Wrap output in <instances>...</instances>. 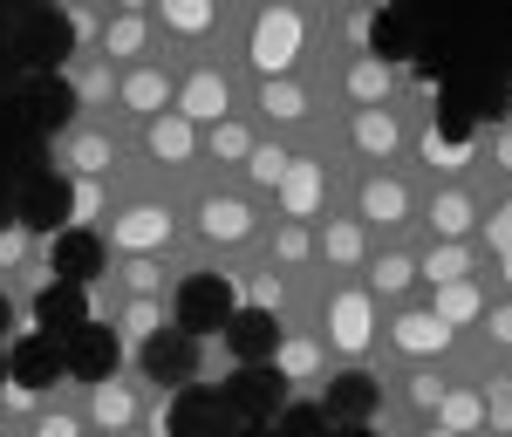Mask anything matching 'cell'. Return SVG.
Returning a JSON list of instances; mask_svg holds the SVG:
<instances>
[{
	"label": "cell",
	"instance_id": "cell-16",
	"mask_svg": "<svg viewBox=\"0 0 512 437\" xmlns=\"http://www.w3.org/2000/svg\"><path fill=\"white\" fill-rule=\"evenodd\" d=\"M274 437H328V410H315V403H294V410L280 417Z\"/></svg>",
	"mask_w": 512,
	"mask_h": 437
},
{
	"label": "cell",
	"instance_id": "cell-1",
	"mask_svg": "<svg viewBox=\"0 0 512 437\" xmlns=\"http://www.w3.org/2000/svg\"><path fill=\"white\" fill-rule=\"evenodd\" d=\"M233 321V280L226 274H192L178 287V328L185 335H212V328H226Z\"/></svg>",
	"mask_w": 512,
	"mask_h": 437
},
{
	"label": "cell",
	"instance_id": "cell-21",
	"mask_svg": "<svg viewBox=\"0 0 512 437\" xmlns=\"http://www.w3.org/2000/svg\"><path fill=\"white\" fill-rule=\"evenodd\" d=\"M369 212H376V219H396V212H403V192H396V185H369Z\"/></svg>",
	"mask_w": 512,
	"mask_h": 437
},
{
	"label": "cell",
	"instance_id": "cell-18",
	"mask_svg": "<svg viewBox=\"0 0 512 437\" xmlns=\"http://www.w3.org/2000/svg\"><path fill=\"white\" fill-rule=\"evenodd\" d=\"M205 226H212V233H226V239H239V233H246V212H239V205H212V212H205Z\"/></svg>",
	"mask_w": 512,
	"mask_h": 437
},
{
	"label": "cell",
	"instance_id": "cell-4",
	"mask_svg": "<svg viewBox=\"0 0 512 437\" xmlns=\"http://www.w3.org/2000/svg\"><path fill=\"white\" fill-rule=\"evenodd\" d=\"M69 212H76V185H69L62 171H28V185H21V226L55 233Z\"/></svg>",
	"mask_w": 512,
	"mask_h": 437
},
{
	"label": "cell",
	"instance_id": "cell-5",
	"mask_svg": "<svg viewBox=\"0 0 512 437\" xmlns=\"http://www.w3.org/2000/svg\"><path fill=\"white\" fill-rule=\"evenodd\" d=\"M226 424H233V417H226V397H219V390H198V383H185V390L171 397V417H164L171 437H233Z\"/></svg>",
	"mask_w": 512,
	"mask_h": 437
},
{
	"label": "cell",
	"instance_id": "cell-27",
	"mask_svg": "<svg viewBox=\"0 0 512 437\" xmlns=\"http://www.w3.org/2000/svg\"><path fill=\"white\" fill-rule=\"evenodd\" d=\"M0 376H7V362H0Z\"/></svg>",
	"mask_w": 512,
	"mask_h": 437
},
{
	"label": "cell",
	"instance_id": "cell-7",
	"mask_svg": "<svg viewBox=\"0 0 512 437\" xmlns=\"http://www.w3.org/2000/svg\"><path fill=\"white\" fill-rule=\"evenodd\" d=\"M226 342H233L239 362H274L280 349V321L267 315V308H233V321H226Z\"/></svg>",
	"mask_w": 512,
	"mask_h": 437
},
{
	"label": "cell",
	"instance_id": "cell-17",
	"mask_svg": "<svg viewBox=\"0 0 512 437\" xmlns=\"http://www.w3.org/2000/svg\"><path fill=\"white\" fill-rule=\"evenodd\" d=\"M369 41H376V55H410V21H403V14H383V21L369 28Z\"/></svg>",
	"mask_w": 512,
	"mask_h": 437
},
{
	"label": "cell",
	"instance_id": "cell-20",
	"mask_svg": "<svg viewBox=\"0 0 512 437\" xmlns=\"http://www.w3.org/2000/svg\"><path fill=\"white\" fill-rule=\"evenodd\" d=\"M212 103H226V89H219L212 76H198L192 82V117H212Z\"/></svg>",
	"mask_w": 512,
	"mask_h": 437
},
{
	"label": "cell",
	"instance_id": "cell-13",
	"mask_svg": "<svg viewBox=\"0 0 512 437\" xmlns=\"http://www.w3.org/2000/svg\"><path fill=\"white\" fill-rule=\"evenodd\" d=\"M96 267H103V246H96L89 233H62V239H55V274H62V280H76V287H82Z\"/></svg>",
	"mask_w": 512,
	"mask_h": 437
},
{
	"label": "cell",
	"instance_id": "cell-25",
	"mask_svg": "<svg viewBox=\"0 0 512 437\" xmlns=\"http://www.w3.org/2000/svg\"><path fill=\"white\" fill-rule=\"evenodd\" d=\"M233 437H274V431H267V424H239Z\"/></svg>",
	"mask_w": 512,
	"mask_h": 437
},
{
	"label": "cell",
	"instance_id": "cell-24",
	"mask_svg": "<svg viewBox=\"0 0 512 437\" xmlns=\"http://www.w3.org/2000/svg\"><path fill=\"white\" fill-rule=\"evenodd\" d=\"M328 437H376L369 424H342V431H328Z\"/></svg>",
	"mask_w": 512,
	"mask_h": 437
},
{
	"label": "cell",
	"instance_id": "cell-15",
	"mask_svg": "<svg viewBox=\"0 0 512 437\" xmlns=\"http://www.w3.org/2000/svg\"><path fill=\"white\" fill-rule=\"evenodd\" d=\"M335 342H342V349H362V342H369V308H362V301H342V308H335Z\"/></svg>",
	"mask_w": 512,
	"mask_h": 437
},
{
	"label": "cell",
	"instance_id": "cell-6",
	"mask_svg": "<svg viewBox=\"0 0 512 437\" xmlns=\"http://www.w3.org/2000/svg\"><path fill=\"white\" fill-rule=\"evenodd\" d=\"M62 369H69V362H62V342H55V335H21L14 356H7V376H14L21 390H48Z\"/></svg>",
	"mask_w": 512,
	"mask_h": 437
},
{
	"label": "cell",
	"instance_id": "cell-11",
	"mask_svg": "<svg viewBox=\"0 0 512 437\" xmlns=\"http://www.w3.org/2000/svg\"><path fill=\"white\" fill-rule=\"evenodd\" d=\"M144 369L158 376V383H185L198 369V342L185 335V328H171V335H151L144 342Z\"/></svg>",
	"mask_w": 512,
	"mask_h": 437
},
{
	"label": "cell",
	"instance_id": "cell-8",
	"mask_svg": "<svg viewBox=\"0 0 512 437\" xmlns=\"http://www.w3.org/2000/svg\"><path fill=\"white\" fill-rule=\"evenodd\" d=\"M35 321H41V335H76V328H89V294L76 280H55V287H41Z\"/></svg>",
	"mask_w": 512,
	"mask_h": 437
},
{
	"label": "cell",
	"instance_id": "cell-12",
	"mask_svg": "<svg viewBox=\"0 0 512 437\" xmlns=\"http://www.w3.org/2000/svg\"><path fill=\"white\" fill-rule=\"evenodd\" d=\"M294 48H301V21H294V14H267V21L253 28V62H260L267 76L294 62Z\"/></svg>",
	"mask_w": 512,
	"mask_h": 437
},
{
	"label": "cell",
	"instance_id": "cell-23",
	"mask_svg": "<svg viewBox=\"0 0 512 437\" xmlns=\"http://www.w3.org/2000/svg\"><path fill=\"white\" fill-rule=\"evenodd\" d=\"M151 144H158V151H185V130H178V123H158Z\"/></svg>",
	"mask_w": 512,
	"mask_h": 437
},
{
	"label": "cell",
	"instance_id": "cell-19",
	"mask_svg": "<svg viewBox=\"0 0 512 437\" xmlns=\"http://www.w3.org/2000/svg\"><path fill=\"white\" fill-rule=\"evenodd\" d=\"M403 342H410V349H437V342H444V328H437V321H403Z\"/></svg>",
	"mask_w": 512,
	"mask_h": 437
},
{
	"label": "cell",
	"instance_id": "cell-3",
	"mask_svg": "<svg viewBox=\"0 0 512 437\" xmlns=\"http://www.w3.org/2000/svg\"><path fill=\"white\" fill-rule=\"evenodd\" d=\"M69 48H76L69 14H55V7L28 14V28H21V55H28V69H35V76H55V69L69 62Z\"/></svg>",
	"mask_w": 512,
	"mask_h": 437
},
{
	"label": "cell",
	"instance_id": "cell-2",
	"mask_svg": "<svg viewBox=\"0 0 512 437\" xmlns=\"http://www.w3.org/2000/svg\"><path fill=\"white\" fill-rule=\"evenodd\" d=\"M280 397H287V383H280L274 362H246L233 383H226V417H239V424H267L280 410Z\"/></svg>",
	"mask_w": 512,
	"mask_h": 437
},
{
	"label": "cell",
	"instance_id": "cell-14",
	"mask_svg": "<svg viewBox=\"0 0 512 437\" xmlns=\"http://www.w3.org/2000/svg\"><path fill=\"white\" fill-rule=\"evenodd\" d=\"M369 410H376V383H369V376H335V390H328V417L362 424Z\"/></svg>",
	"mask_w": 512,
	"mask_h": 437
},
{
	"label": "cell",
	"instance_id": "cell-10",
	"mask_svg": "<svg viewBox=\"0 0 512 437\" xmlns=\"http://www.w3.org/2000/svg\"><path fill=\"white\" fill-rule=\"evenodd\" d=\"M62 362H69L76 376H89V383H103V376L117 369V335L89 321V328H76V335H69V349H62Z\"/></svg>",
	"mask_w": 512,
	"mask_h": 437
},
{
	"label": "cell",
	"instance_id": "cell-9",
	"mask_svg": "<svg viewBox=\"0 0 512 437\" xmlns=\"http://www.w3.org/2000/svg\"><path fill=\"white\" fill-rule=\"evenodd\" d=\"M28 123L35 130H62V123H76V82H62V76H35L28 82Z\"/></svg>",
	"mask_w": 512,
	"mask_h": 437
},
{
	"label": "cell",
	"instance_id": "cell-26",
	"mask_svg": "<svg viewBox=\"0 0 512 437\" xmlns=\"http://www.w3.org/2000/svg\"><path fill=\"white\" fill-rule=\"evenodd\" d=\"M0 328H7V301H0Z\"/></svg>",
	"mask_w": 512,
	"mask_h": 437
},
{
	"label": "cell",
	"instance_id": "cell-22",
	"mask_svg": "<svg viewBox=\"0 0 512 437\" xmlns=\"http://www.w3.org/2000/svg\"><path fill=\"white\" fill-rule=\"evenodd\" d=\"M164 226H158V212H130V226H123V239H137V246H151Z\"/></svg>",
	"mask_w": 512,
	"mask_h": 437
}]
</instances>
